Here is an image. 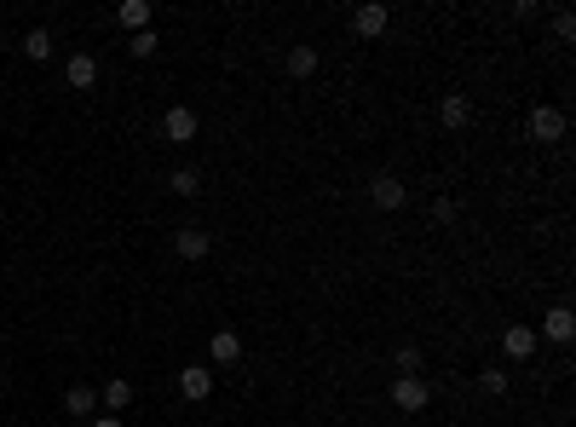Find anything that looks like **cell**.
<instances>
[{"instance_id": "cell-1", "label": "cell", "mask_w": 576, "mask_h": 427, "mask_svg": "<svg viewBox=\"0 0 576 427\" xmlns=\"http://www.w3.org/2000/svg\"><path fill=\"white\" fill-rule=\"evenodd\" d=\"M426 398H433V387H426L421 375H398V382H392V405H398L403 416H415V410H426Z\"/></svg>"}, {"instance_id": "cell-2", "label": "cell", "mask_w": 576, "mask_h": 427, "mask_svg": "<svg viewBox=\"0 0 576 427\" xmlns=\"http://www.w3.org/2000/svg\"><path fill=\"white\" fill-rule=\"evenodd\" d=\"M531 139H542V144H559V139H565V110H554V104H536V110H531Z\"/></svg>"}, {"instance_id": "cell-3", "label": "cell", "mask_w": 576, "mask_h": 427, "mask_svg": "<svg viewBox=\"0 0 576 427\" xmlns=\"http://www.w3.org/2000/svg\"><path fill=\"white\" fill-rule=\"evenodd\" d=\"M386 23H392V12L381 6V0H369V6H358V12H352V35H363V41L386 35Z\"/></svg>"}, {"instance_id": "cell-4", "label": "cell", "mask_w": 576, "mask_h": 427, "mask_svg": "<svg viewBox=\"0 0 576 427\" xmlns=\"http://www.w3.org/2000/svg\"><path fill=\"white\" fill-rule=\"evenodd\" d=\"M369 197H375V209H403V202H410V185H403L398 174H375Z\"/></svg>"}, {"instance_id": "cell-5", "label": "cell", "mask_w": 576, "mask_h": 427, "mask_svg": "<svg viewBox=\"0 0 576 427\" xmlns=\"http://www.w3.org/2000/svg\"><path fill=\"white\" fill-rule=\"evenodd\" d=\"M207 249H214V237H207L202 226H179L174 231V254H179V260H202Z\"/></svg>"}, {"instance_id": "cell-6", "label": "cell", "mask_w": 576, "mask_h": 427, "mask_svg": "<svg viewBox=\"0 0 576 427\" xmlns=\"http://www.w3.org/2000/svg\"><path fill=\"white\" fill-rule=\"evenodd\" d=\"M162 133H167V139H174V144H191V139H196V110L174 104V110H167V116H162Z\"/></svg>"}, {"instance_id": "cell-7", "label": "cell", "mask_w": 576, "mask_h": 427, "mask_svg": "<svg viewBox=\"0 0 576 427\" xmlns=\"http://www.w3.org/2000/svg\"><path fill=\"white\" fill-rule=\"evenodd\" d=\"M536 341H542V335H536V324H513L507 335H501V352H507V358H531Z\"/></svg>"}, {"instance_id": "cell-8", "label": "cell", "mask_w": 576, "mask_h": 427, "mask_svg": "<svg viewBox=\"0 0 576 427\" xmlns=\"http://www.w3.org/2000/svg\"><path fill=\"white\" fill-rule=\"evenodd\" d=\"M179 393L185 398H207L214 393V370H207V364H185V370H179Z\"/></svg>"}, {"instance_id": "cell-9", "label": "cell", "mask_w": 576, "mask_h": 427, "mask_svg": "<svg viewBox=\"0 0 576 427\" xmlns=\"http://www.w3.org/2000/svg\"><path fill=\"white\" fill-rule=\"evenodd\" d=\"M536 335L571 341V335H576V312H571V307H548V318H542V329H536Z\"/></svg>"}, {"instance_id": "cell-10", "label": "cell", "mask_w": 576, "mask_h": 427, "mask_svg": "<svg viewBox=\"0 0 576 427\" xmlns=\"http://www.w3.org/2000/svg\"><path fill=\"white\" fill-rule=\"evenodd\" d=\"M438 121H444V127H467V121H473V99H467V93H444Z\"/></svg>"}, {"instance_id": "cell-11", "label": "cell", "mask_w": 576, "mask_h": 427, "mask_svg": "<svg viewBox=\"0 0 576 427\" xmlns=\"http://www.w3.org/2000/svg\"><path fill=\"white\" fill-rule=\"evenodd\" d=\"M64 76H69V87H76V93H87L93 81H98V58H93V53H76V58L64 64Z\"/></svg>"}, {"instance_id": "cell-12", "label": "cell", "mask_w": 576, "mask_h": 427, "mask_svg": "<svg viewBox=\"0 0 576 427\" xmlns=\"http://www.w3.org/2000/svg\"><path fill=\"white\" fill-rule=\"evenodd\" d=\"M207 358H214V364H237V358H242L237 329H214V341H207Z\"/></svg>"}, {"instance_id": "cell-13", "label": "cell", "mask_w": 576, "mask_h": 427, "mask_svg": "<svg viewBox=\"0 0 576 427\" xmlns=\"http://www.w3.org/2000/svg\"><path fill=\"white\" fill-rule=\"evenodd\" d=\"M116 23H121V29H133V35L150 29V6H144V0H121V6H116Z\"/></svg>"}, {"instance_id": "cell-14", "label": "cell", "mask_w": 576, "mask_h": 427, "mask_svg": "<svg viewBox=\"0 0 576 427\" xmlns=\"http://www.w3.org/2000/svg\"><path fill=\"white\" fill-rule=\"evenodd\" d=\"M64 410H69V416H93V410H98V393H93V387H69V393H64Z\"/></svg>"}, {"instance_id": "cell-15", "label": "cell", "mask_w": 576, "mask_h": 427, "mask_svg": "<svg viewBox=\"0 0 576 427\" xmlns=\"http://www.w3.org/2000/svg\"><path fill=\"white\" fill-rule=\"evenodd\" d=\"M312 70H317V46H288V76H312Z\"/></svg>"}, {"instance_id": "cell-16", "label": "cell", "mask_w": 576, "mask_h": 427, "mask_svg": "<svg viewBox=\"0 0 576 427\" xmlns=\"http://www.w3.org/2000/svg\"><path fill=\"white\" fill-rule=\"evenodd\" d=\"M127 405H133V382H121V375H116V382L104 387V410L116 416V410H127Z\"/></svg>"}, {"instance_id": "cell-17", "label": "cell", "mask_w": 576, "mask_h": 427, "mask_svg": "<svg viewBox=\"0 0 576 427\" xmlns=\"http://www.w3.org/2000/svg\"><path fill=\"white\" fill-rule=\"evenodd\" d=\"M23 58H35V64H41V58H53V35H46V29H29V35H23Z\"/></svg>"}, {"instance_id": "cell-18", "label": "cell", "mask_w": 576, "mask_h": 427, "mask_svg": "<svg viewBox=\"0 0 576 427\" xmlns=\"http://www.w3.org/2000/svg\"><path fill=\"white\" fill-rule=\"evenodd\" d=\"M167 185H174V197H196V191H202V174H196V168H179Z\"/></svg>"}, {"instance_id": "cell-19", "label": "cell", "mask_w": 576, "mask_h": 427, "mask_svg": "<svg viewBox=\"0 0 576 427\" xmlns=\"http://www.w3.org/2000/svg\"><path fill=\"white\" fill-rule=\"evenodd\" d=\"M479 387H484V393H496V398H501V393H507V370H496V364H490V370L479 375Z\"/></svg>"}, {"instance_id": "cell-20", "label": "cell", "mask_w": 576, "mask_h": 427, "mask_svg": "<svg viewBox=\"0 0 576 427\" xmlns=\"http://www.w3.org/2000/svg\"><path fill=\"white\" fill-rule=\"evenodd\" d=\"M398 375H421V347H398Z\"/></svg>"}, {"instance_id": "cell-21", "label": "cell", "mask_w": 576, "mask_h": 427, "mask_svg": "<svg viewBox=\"0 0 576 427\" xmlns=\"http://www.w3.org/2000/svg\"><path fill=\"white\" fill-rule=\"evenodd\" d=\"M156 46H162V41H156V29H139V35H133V53H139V58H150Z\"/></svg>"}, {"instance_id": "cell-22", "label": "cell", "mask_w": 576, "mask_h": 427, "mask_svg": "<svg viewBox=\"0 0 576 427\" xmlns=\"http://www.w3.org/2000/svg\"><path fill=\"white\" fill-rule=\"evenodd\" d=\"M554 35H559V41H576V18H571V12H554Z\"/></svg>"}, {"instance_id": "cell-23", "label": "cell", "mask_w": 576, "mask_h": 427, "mask_svg": "<svg viewBox=\"0 0 576 427\" xmlns=\"http://www.w3.org/2000/svg\"><path fill=\"white\" fill-rule=\"evenodd\" d=\"M93 427H127V422H121V416H98Z\"/></svg>"}]
</instances>
